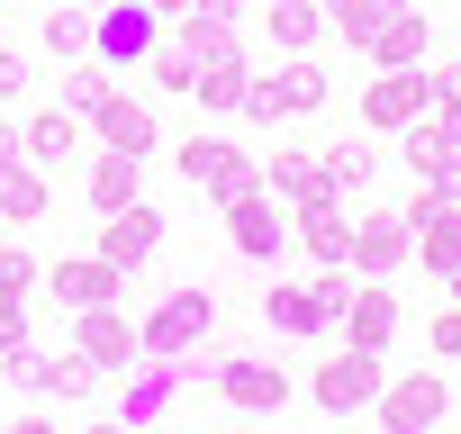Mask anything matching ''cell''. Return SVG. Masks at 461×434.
<instances>
[{"label": "cell", "mask_w": 461, "mask_h": 434, "mask_svg": "<svg viewBox=\"0 0 461 434\" xmlns=\"http://www.w3.org/2000/svg\"><path fill=\"white\" fill-rule=\"evenodd\" d=\"M172 163H181V181L208 190L217 208L245 199V190H263V154H254V145H226V136H208V127H190V136L172 145Z\"/></svg>", "instance_id": "1"}, {"label": "cell", "mask_w": 461, "mask_h": 434, "mask_svg": "<svg viewBox=\"0 0 461 434\" xmlns=\"http://www.w3.org/2000/svg\"><path fill=\"white\" fill-rule=\"evenodd\" d=\"M326 100H335V73H326L317 55H281V73H254L245 118H254V127H281V118H317Z\"/></svg>", "instance_id": "2"}, {"label": "cell", "mask_w": 461, "mask_h": 434, "mask_svg": "<svg viewBox=\"0 0 461 434\" xmlns=\"http://www.w3.org/2000/svg\"><path fill=\"white\" fill-rule=\"evenodd\" d=\"M136 335H145V353H154V362H172V353H199V344L217 335V299H208L199 281H181V290H163V299L136 317Z\"/></svg>", "instance_id": "3"}, {"label": "cell", "mask_w": 461, "mask_h": 434, "mask_svg": "<svg viewBox=\"0 0 461 434\" xmlns=\"http://www.w3.org/2000/svg\"><path fill=\"white\" fill-rule=\"evenodd\" d=\"M407 263H416L407 208H353V254H344V272H353V281H398Z\"/></svg>", "instance_id": "4"}, {"label": "cell", "mask_w": 461, "mask_h": 434, "mask_svg": "<svg viewBox=\"0 0 461 434\" xmlns=\"http://www.w3.org/2000/svg\"><path fill=\"white\" fill-rule=\"evenodd\" d=\"M371 416H380V434H443L452 389H443V371H398V380H380Z\"/></svg>", "instance_id": "5"}, {"label": "cell", "mask_w": 461, "mask_h": 434, "mask_svg": "<svg viewBox=\"0 0 461 434\" xmlns=\"http://www.w3.org/2000/svg\"><path fill=\"white\" fill-rule=\"evenodd\" d=\"M208 389H217L226 407H245V416H281V407H290V371L263 362V353H217Z\"/></svg>", "instance_id": "6"}, {"label": "cell", "mask_w": 461, "mask_h": 434, "mask_svg": "<svg viewBox=\"0 0 461 434\" xmlns=\"http://www.w3.org/2000/svg\"><path fill=\"white\" fill-rule=\"evenodd\" d=\"M0 371H10L19 389H37V398H55V407H73V398H91V389L109 380V371H100V362H82L73 344H64V353H37V344H28V353H10Z\"/></svg>", "instance_id": "7"}, {"label": "cell", "mask_w": 461, "mask_h": 434, "mask_svg": "<svg viewBox=\"0 0 461 434\" xmlns=\"http://www.w3.org/2000/svg\"><path fill=\"white\" fill-rule=\"evenodd\" d=\"M73 353H82V362H100L109 380H118V371H136V362H145V335H136L127 299H109V308H82V317H73Z\"/></svg>", "instance_id": "8"}, {"label": "cell", "mask_w": 461, "mask_h": 434, "mask_svg": "<svg viewBox=\"0 0 461 434\" xmlns=\"http://www.w3.org/2000/svg\"><path fill=\"white\" fill-rule=\"evenodd\" d=\"M380 380H389V353H335V362H317L308 371V398L326 407V416H353V407H371L380 398Z\"/></svg>", "instance_id": "9"}, {"label": "cell", "mask_w": 461, "mask_h": 434, "mask_svg": "<svg viewBox=\"0 0 461 434\" xmlns=\"http://www.w3.org/2000/svg\"><path fill=\"white\" fill-rule=\"evenodd\" d=\"M91 254H100V263H118V272L136 281V272L163 254V208H154V199H127V208H109V217H100V245H91Z\"/></svg>", "instance_id": "10"}, {"label": "cell", "mask_w": 461, "mask_h": 434, "mask_svg": "<svg viewBox=\"0 0 461 434\" xmlns=\"http://www.w3.org/2000/svg\"><path fill=\"white\" fill-rule=\"evenodd\" d=\"M154 46H163V19L145 10V0H109V10H100V28H91V55H100L109 73H136Z\"/></svg>", "instance_id": "11"}, {"label": "cell", "mask_w": 461, "mask_h": 434, "mask_svg": "<svg viewBox=\"0 0 461 434\" xmlns=\"http://www.w3.org/2000/svg\"><path fill=\"white\" fill-rule=\"evenodd\" d=\"M425 109H434V91H425V64H416V73H389V64H380V73L362 82V127H371V136H407Z\"/></svg>", "instance_id": "12"}, {"label": "cell", "mask_w": 461, "mask_h": 434, "mask_svg": "<svg viewBox=\"0 0 461 434\" xmlns=\"http://www.w3.org/2000/svg\"><path fill=\"white\" fill-rule=\"evenodd\" d=\"M407 227H416V272H425V281H443V272L461 263V199L416 190V199H407Z\"/></svg>", "instance_id": "13"}, {"label": "cell", "mask_w": 461, "mask_h": 434, "mask_svg": "<svg viewBox=\"0 0 461 434\" xmlns=\"http://www.w3.org/2000/svg\"><path fill=\"white\" fill-rule=\"evenodd\" d=\"M91 145H109V154H136V163H145V154L163 145V127H154V100L118 82V91L91 109Z\"/></svg>", "instance_id": "14"}, {"label": "cell", "mask_w": 461, "mask_h": 434, "mask_svg": "<svg viewBox=\"0 0 461 434\" xmlns=\"http://www.w3.org/2000/svg\"><path fill=\"white\" fill-rule=\"evenodd\" d=\"M37 290H46L64 317H82V308H109V299H127V272H118V263H100V254H64V263H55Z\"/></svg>", "instance_id": "15"}, {"label": "cell", "mask_w": 461, "mask_h": 434, "mask_svg": "<svg viewBox=\"0 0 461 434\" xmlns=\"http://www.w3.org/2000/svg\"><path fill=\"white\" fill-rule=\"evenodd\" d=\"M398 326H407V308H398V290H389V281H353V299H344V317H335V335H344L353 353H389V344H398Z\"/></svg>", "instance_id": "16"}, {"label": "cell", "mask_w": 461, "mask_h": 434, "mask_svg": "<svg viewBox=\"0 0 461 434\" xmlns=\"http://www.w3.org/2000/svg\"><path fill=\"white\" fill-rule=\"evenodd\" d=\"M118 398H127V434H154V425H172V416H181V398H190V389H181V371H172V362H154V353H145L136 371H118Z\"/></svg>", "instance_id": "17"}, {"label": "cell", "mask_w": 461, "mask_h": 434, "mask_svg": "<svg viewBox=\"0 0 461 434\" xmlns=\"http://www.w3.org/2000/svg\"><path fill=\"white\" fill-rule=\"evenodd\" d=\"M217 217H226V236H236V254H245V263H281V254H290V217L272 208V190L226 199Z\"/></svg>", "instance_id": "18"}, {"label": "cell", "mask_w": 461, "mask_h": 434, "mask_svg": "<svg viewBox=\"0 0 461 434\" xmlns=\"http://www.w3.org/2000/svg\"><path fill=\"white\" fill-rule=\"evenodd\" d=\"M263 190L281 199V208H308V199H335V172H326V145L308 154V145H272V163H263Z\"/></svg>", "instance_id": "19"}, {"label": "cell", "mask_w": 461, "mask_h": 434, "mask_svg": "<svg viewBox=\"0 0 461 434\" xmlns=\"http://www.w3.org/2000/svg\"><path fill=\"white\" fill-rule=\"evenodd\" d=\"M172 46H181L190 64H236V55H245V19H226V10H208V0H199V10L172 19Z\"/></svg>", "instance_id": "20"}, {"label": "cell", "mask_w": 461, "mask_h": 434, "mask_svg": "<svg viewBox=\"0 0 461 434\" xmlns=\"http://www.w3.org/2000/svg\"><path fill=\"white\" fill-rule=\"evenodd\" d=\"M19 127H28V163H46V172H64V163L91 145V118H73L64 100H46V109H37V118H19Z\"/></svg>", "instance_id": "21"}, {"label": "cell", "mask_w": 461, "mask_h": 434, "mask_svg": "<svg viewBox=\"0 0 461 434\" xmlns=\"http://www.w3.org/2000/svg\"><path fill=\"white\" fill-rule=\"evenodd\" d=\"M263 10V37L281 46V55H317L335 28H326V0H254Z\"/></svg>", "instance_id": "22"}, {"label": "cell", "mask_w": 461, "mask_h": 434, "mask_svg": "<svg viewBox=\"0 0 461 434\" xmlns=\"http://www.w3.org/2000/svg\"><path fill=\"white\" fill-rule=\"evenodd\" d=\"M290 245H308L317 263H344V254H353V208H344V199H308V208H290Z\"/></svg>", "instance_id": "23"}, {"label": "cell", "mask_w": 461, "mask_h": 434, "mask_svg": "<svg viewBox=\"0 0 461 434\" xmlns=\"http://www.w3.org/2000/svg\"><path fill=\"white\" fill-rule=\"evenodd\" d=\"M434 55V19L416 10V0H398V10H389V28L371 37V64H389V73H416Z\"/></svg>", "instance_id": "24"}, {"label": "cell", "mask_w": 461, "mask_h": 434, "mask_svg": "<svg viewBox=\"0 0 461 434\" xmlns=\"http://www.w3.org/2000/svg\"><path fill=\"white\" fill-rule=\"evenodd\" d=\"M55 208V172L46 163H0V227H37V217Z\"/></svg>", "instance_id": "25"}, {"label": "cell", "mask_w": 461, "mask_h": 434, "mask_svg": "<svg viewBox=\"0 0 461 434\" xmlns=\"http://www.w3.org/2000/svg\"><path fill=\"white\" fill-rule=\"evenodd\" d=\"M263 317H272V335H299V344L335 335V326H326V299H317V281H272V290H263Z\"/></svg>", "instance_id": "26"}, {"label": "cell", "mask_w": 461, "mask_h": 434, "mask_svg": "<svg viewBox=\"0 0 461 434\" xmlns=\"http://www.w3.org/2000/svg\"><path fill=\"white\" fill-rule=\"evenodd\" d=\"M82 199H91V217H109V208H127V199H145V163L136 154H91V172H82Z\"/></svg>", "instance_id": "27"}, {"label": "cell", "mask_w": 461, "mask_h": 434, "mask_svg": "<svg viewBox=\"0 0 461 434\" xmlns=\"http://www.w3.org/2000/svg\"><path fill=\"white\" fill-rule=\"evenodd\" d=\"M245 91H254V64H245V55H236V64H199V82H190L199 118H245Z\"/></svg>", "instance_id": "28"}, {"label": "cell", "mask_w": 461, "mask_h": 434, "mask_svg": "<svg viewBox=\"0 0 461 434\" xmlns=\"http://www.w3.org/2000/svg\"><path fill=\"white\" fill-rule=\"evenodd\" d=\"M91 28H100V10H82V0H55L37 37H46V55H55V64H82V55H91Z\"/></svg>", "instance_id": "29"}, {"label": "cell", "mask_w": 461, "mask_h": 434, "mask_svg": "<svg viewBox=\"0 0 461 434\" xmlns=\"http://www.w3.org/2000/svg\"><path fill=\"white\" fill-rule=\"evenodd\" d=\"M109 91H118V73H109L100 55H82V64H64V73H55V100H64L73 118H91V109H100Z\"/></svg>", "instance_id": "30"}, {"label": "cell", "mask_w": 461, "mask_h": 434, "mask_svg": "<svg viewBox=\"0 0 461 434\" xmlns=\"http://www.w3.org/2000/svg\"><path fill=\"white\" fill-rule=\"evenodd\" d=\"M389 10H398V0H326V28H335L344 46H362V55H371V37L389 28Z\"/></svg>", "instance_id": "31"}, {"label": "cell", "mask_w": 461, "mask_h": 434, "mask_svg": "<svg viewBox=\"0 0 461 434\" xmlns=\"http://www.w3.org/2000/svg\"><path fill=\"white\" fill-rule=\"evenodd\" d=\"M326 172H335V199H362L380 181V145H326Z\"/></svg>", "instance_id": "32"}, {"label": "cell", "mask_w": 461, "mask_h": 434, "mask_svg": "<svg viewBox=\"0 0 461 434\" xmlns=\"http://www.w3.org/2000/svg\"><path fill=\"white\" fill-rule=\"evenodd\" d=\"M136 73H145V91H163V100H181V91H190V82H199V64H190V55H181V46H172V37H163V46H154V55H145V64H136Z\"/></svg>", "instance_id": "33"}, {"label": "cell", "mask_w": 461, "mask_h": 434, "mask_svg": "<svg viewBox=\"0 0 461 434\" xmlns=\"http://www.w3.org/2000/svg\"><path fill=\"white\" fill-rule=\"evenodd\" d=\"M37 281H46V263L28 245H0V299H37Z\"/></svg>", "instance_id": "34"}, {"label": "cell", "mask_w": 461, "mask_h": 434, "mask_svg": "<svg viewBox=\"0 0 461 434\" xmlns=\"http://www.w3.org/2000/svg\"><path fill=\"white\" fill-rule=\"evenodd\" d=\"M37 344V317H28V299H0V362L10 353H28Z\"/></svg>", "instance_id": "35"}, {"label": "cell", "mask_w": 461, "mask_h": 434, "mask_svg": "<svg viewBox=\"0 0 461 434\" xmlns=\"http://www.w3.org/2000/svg\"><path fill=\"white\" fill-rule=\"evenodd\" d=\"M425 344H434L443 362H461V308H434V326H425Z\"/></svg>", "instance_id": "36"}, {"label": "cell", "mask_w": 461, "mask_h": 434, "mask_svg": "<svg viewBox=\"0 0 461 434\" xmlns=\"http://www.w3.org/2000/svg\"><path fill=\"white\" fill-rule=\"evenodd\" d=\"M37 73H28V55H10V46H0V100H19Z\"/></svg>", "instance_id": "37"}, {"label": "cell", "mask_w": 461, "mask_h": 434, "mask_svg": "<svg viewBox=\"0 0 461 434\" xmlns=\"http://www.w3.org/2000/svg\"><path fill=\"white\" fill-rule=\"evenodd\" d=\"M425 127H434V136H443V145L461 154V100H452V109H425Z\"/></svg>", "instance_id": "38"}, {"label": "cell", "mask_w": 461, "mask_h": 434, "mask_svg": "<svg viewBox=\"0 0 461 434\" xmlns=\"http://www.w3.org/2000/svg\"><path fill=\"white\" fill-rule=\"evenodd\" d=\"M19 154H28V127H19V118H0V163H19Z\"/></svg>", "instance_id": "39"}, {"label": "cell", "mask_w": 461, "mask_h": 434, "mask_svg": "<svg viewBox=\"0 0 461 434\" xmlns=\"http://www.w3.org/2000/svg\"><path fill=\"white\" fill-rule=\"evenodd\" d=\"M0 434H55V416H46V407H28V416H10Z\"/></svg>", "instance_id": "40"}, {"label": "cell", "mask_w": 461, "mask_h": 434, "mask_svg": "<svg viewBox=\"0 0 461 434\" xmlns=\"http://www.w3.org/2000/svg\"><path fill=\"white\" fill-rule=\"evenodd\" d=\"M73 434H127V416H91V425H73Z\"/></svg>", "instance_id": "41"}, {"label": "cell", "mask_w": 461, "mask_h": 434, "mask_svg": "<svg viewBox=\"0 0 461 434\" xmlns=\"http://www.w3.org/2000/svg\"><path fill=\"white\" fill-rule=\"evenodd\" d=\"M145 10H154V19H181V10H199V0H145Z\"/></svg>", "instance_id": "42"}, {"label": "cell", "mask_w": 461, "mask_h": 434, "mask_svg": "<svg viewBox=\"0 0 461 434\" xmlns=\"http://www.w3.org/2000/svg\"><path fill=\"white\" fill-rule=\"evenodd\" d=\"M443 199H461V154H452V163H443Z\"/></svg>", "instance_id": "43"}, {"label": "cell", "mask_w": 461, "mask_h": 434, "mask_svg": "<svg viewBox=\"0 0 461 434\" xmlns=\"http://www.w3.org/2000/svg\"><path fill=\"white\" fill-rule=\"evenodd\" d=\"M208 10H226V19H245V10H254V0H208Z\"/></svg>", "instance_id": "44"}, {"label": "cell", "mask_w": 461, "mask_h": 434, "mask_svg": "<svg viewBox=\"0 0 461 434\" xmlns=\"http://www.w3.org/2000/svg\"><path fill=\"white\" fill-rule=\"evenodd\" d=\"M443 290H452V308H461V263H452V272H443Z\"/></svg>", "instance_id": "45"}, {"label": "cell", "mask_w": 461, "mask_h": 434, "mask_svg": "<svg viewBox=\"0 0 461 434\" xmlns=\"http://www.w3.org/2000/svg\"><path fill=\"white\" fill-rule=\"evenodd\" d=\"M82 10H109V0H82Z\"/></svg>", "instance_id": "46"}]
</instances>
